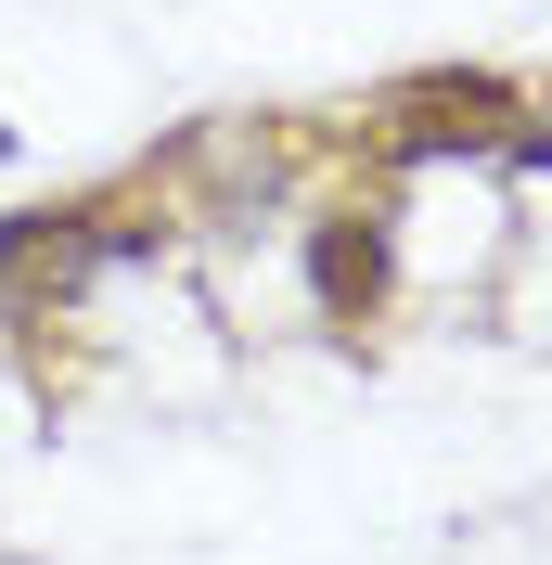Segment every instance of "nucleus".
<instances>
[{"instance_id": "2", "label": "nucleus", "mask_w": 552, "mask_h": 565, "mask_svg": "<svg viewBox=\"0 0 552 565\" xmlns=\"http://www.w3.org/2000/svg\"><path fill=\"white\" fill-rule=\"evenodd\" d=\"M373 296H385V218L360 206V218H321V309L335 321H373Z\"/></svg>"}, {"instance_id": "3", "label": "nucleus", "mask_w": 552, "mask_h": 565, "mask_svg": "<svg viewBox=\"0 0 552 565\" xmlns=\"http://www.w3.org/2000/svg\"><path fill=\"white\" fill-rule=\"evenodd\" d=\"M0 154H13V129H0Z\"/></svg>"}, {"instance_id": "1", "label": "nucleus", "mask_w": 552, "mask_h": 565, "mask_svg": "<svg viewBox=\"0 0 552 565\" xmlns=\"http://www.w3.org/2000/svg\"><path fill=\"white\" fill-rule=\"evenodd\" d=\"M385 116H399V141H501L514 90H501V77H412Z\"/></svg>"}]
</instances>
